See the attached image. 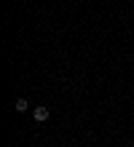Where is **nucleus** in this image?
<instances>
[{"mask_svg":"<svg viewBox=\"0 0 134 147\" xmlns=\"http://www.w3.org/2000/svg\"><path fill=\"white\" fill-rule=\"evenodd\" d=\"M35 120H38V123H43V120H48V107H35Z\"/></svg>","mask_w":134,"mask_h":147,"instance_id":"1","label":"nucleus"},{"mask_svg":"<svg viewBox=\"0 0 134 147\" xmlns=\"http://www.w3.org/2000/svg\"><path fill=\"white\" fill-rule=\"evenodd\" d=\"M27 107H30V105H27V99H19V102H16V112H24Z\"/></svg>","mask_w":134,"mask_h":147,"instance_id":"2","label":"nucleus"}]
</instances>
